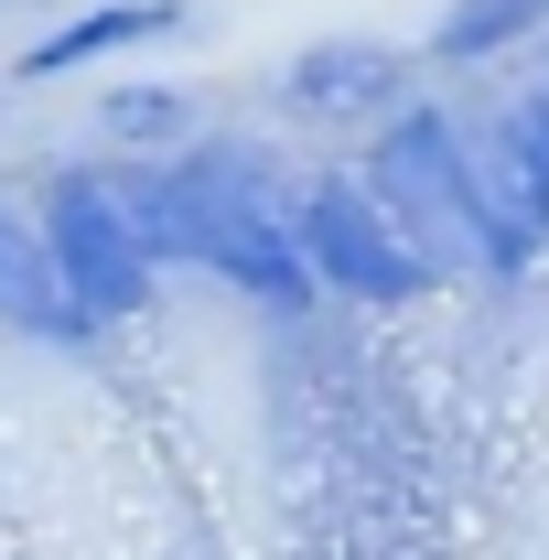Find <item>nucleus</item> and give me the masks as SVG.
<instances>
[{
	"instance_id": "nucleus-1",
	"label": "nucleus",
	"mask_w": 549,
	"mask_h": 560,
	"mask_svg": "<svg viewBox=\"0 0 549 560\" xmlns=\"http://www.w3.org/2000/svg\"><path fill=\"white\" fill-rule=\"evenodd\" d=\"M259 151H195L173 173H140L130 184V215L151 237V259H206V270L248 280L259 302H302L313 291V248H302V215H280V195H259Z\"/></svg>"
},
{
	"instance_id": "nucleus-2",
	"label": "nucleus",
	"mask_w": 549,
	"mask_h": 560,
	"mask_svg": "<svg viewBox=\"0 0 549 560\" xmlns=\"http://www.w3.org/2000/svg\"><path fill=\"white\" fill-rule=\"evenodd\" d=\"M377 184H388V215L410 226L431 259L528 270V259H517V237H506V215H495V195H484V173H475V140L453 130L442 108H410L399 130L377 140Z\"/></svg>"
},
{
	"instance_id": "nucleus-3",
	"label": "nucleus",
	"mask_w": 549,
	"mask_h": 560,
	"mask_svg": "<svg viewBox=\"0 0 549 560\" xmlns=\"http://www.w3.org/2000/svg\"><path fill=\"white\" fill-rule=\"evenodd\" d=\"M44 237H55V270H66V291H75L86 324L140 313V291H151V237H140L130 195H108L97 173H55V195H44Z\"/></svg>"
},
{
	"instance_id": "nucleus-4",
	"label": "nucleus",
	"mask_w": 549,
	"mask_h": 560,
	"mask_svg": "<svg viewBox=\"0 0 549 560\" xmlns=\"http://www.w3.org/2000/svg\"><path fill=\"white\" fill-rule=\"evenodd\" d=\"M291 215H302L313 270L335 280V291H355V302H399V291L431 280V248H420L410 226L388 215V195H366V184H313Z\"/></svg>"
},
{
	"instance_id": "nucleus-5",
	"label": "nucleus",
	"mask_w": 549,
	"mask_h": 560,
	"mask_svg": "<svg viewBox=\"0 0 549 560\" xmlns=\"http://www.w3.org/2000/svg\"><path fill=\"white\" fill-rule=\"evenodd\" d=\"M475 173H484V195H495V215H506V237H517V259H539L549 248V97L484 119Z\"/></svg>"
},
{
	"instance_id": "nucleus-6",
	"label": "nucleus",
	"mask_w": 549,
	"mask_h": 560,
	"mask_svg": "<svg viewBox=\"0 0 549 560\" xmlns=\"http://www.w3.org/2000/svg\"><path fill=\"white\" fill-rule=\"evenodd\" d=\"M0 324H22V335H75L86 324L66 270H55V237H33L11 206H0Z\"/></svg>"
},
{
	"instance_id": "nucleus-7",
	"label": "nucleus",
	"mask_w": 549,
	"mask_h": 560,
	"mask_svg": "<svg viewBox=\"0 0 549 560\" xmlns=\"http://www.w3.org/2000/svg\"><path fill=\"white\" fill-rule=\"evenodd\" d=\"M388 86H399L388 44H313L291 66V108H388Z\"/></svg>"
},
{
	"instance_id": "nucleus-8",
	"label": "nucleus",
	"mask_w": 549,
	"mask_h": 560,
	"mask_svg": "<svg viewBox=\"0 0 549 560\" xmlns=\"http://www.w3.org/2000/svg\"><path fill=\"white\" fill-rule=\"evenodd\" d=\"M140 33H173V0H108V11H86L75 33L33 44L22 75H66V66H86V55H108V44H140Z\"/></svg>"
},
{
	"instance_id": "nucleus-9",
	"label": "nucleus",
	"mask_w": 549,
	"mask_h": 560,
	"mask_svg": "<svg viewBox=\"0 0 549 560\" xmlns=\"http://www.w3.org/2000/svg\"><path fill=\"white\" fill-rule=\"evenodd\" d=\"M528 22H549V0H453L442 33H431V55L442 66H475V55H506Z\"/></svg>"
},
{
	"instance_id": "nucleus-10",
	"label": "nucleus",
	"mask_w": 549,
	"mask_h": 560,
	"mask_svg": "<svg viewBox=\"0 0 549 560\" xmlns=\"http://www.w3.org/2000/svg\"><path fill=\"white\" fill-rule=\"evenodd\" d=\"M97 130L108 140H173L184 130V97H173V86H108V97H97Z\"/></svg>"
}]
</instances>
